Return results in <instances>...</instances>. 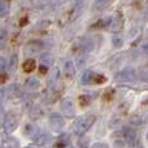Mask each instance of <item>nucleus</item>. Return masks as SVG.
Here are the masks:
<instances>
[{"mask_svg": "<svg viewBox=\"0 0 148 148\" xmlns=\"http://www.w3.org/2000/svg\"><path fill=\"white\" fill-rule=\"evenodd\" d=\"M96 121V117L92 113H86V114L78 117L73 123V133L75 135L81 136L83 135L86 131H88L91 129V126L94 125V122Z\"/></svg>", "mask_w": 148, "mask_h": 148, "instance_id": "f257e3e1", "label": "nucleus"}, {"mask_svg": "<svg viewBox=\"0 0 148 148\" xmlns=\"http://www.w3.org/2000/svg\"><path fill=\"white\" fill-rule=\"evenodd\" d=\"M105 81H107V78H105L103 74H97V73H95L94 70H91V69L86 70V72L83 73V75H82V83L83 84L104 83Z\"/></svg>", "mask_w": 148, "mask_h": 148, "instance_id": "f03ea898", "label": "nucleus"}, {"mask_svg": "<svg viewBox=\"0 0 148 148\" xmlns=\"http://www.w3.org/2000/svg\"><path fill=\"white\" fill-rule=\"evenodd\" d=\"M138 78H139L138 72H136L135 69H131V68L120 70V72L114 75V79L117 82H135Z\"/></svg>", "mask_w": 148, "mask_h": 148, "instance_id": "7ed1b4c3", "label": "nucleus"}, {"mask_svg": "<svg viewBox=\"0 0 148 148\" xmlns=\"http://www.w3.org/2000/svg\"><path fill=\"white\" fill-rule=\"evenodd\" d=\"M18 126V118L13 113H7L3 121V127H4L5 134H10L17 129Z\"/></svg>", "mask_w": 148, "mask_h": 148, "instance_id": "20e7f679", "label": "nucleus"}, {"mask_svg": "<svg viewBox=\"0 0 148 148\" xmlns=\"http://www.w3.org/2000/svg\"><path fill=\"white\" fill-rule=\"evenodd\" d=\"M65 126V121L60 113H52L49 116V127L55 133H60Z\"/></svg>", "mask_w": 148, "mask_h": 148, "instance_id": "39448f33", "label": "nucleus"}, {"mask_svg": "<svg viewBox=\"0 0 148 148\" xmlns=\"http://www.w3.org/2000/svg\"><path fill=\"white\" fill-rule=\"evenodd\" d=\"M122 133H123V136H125L126 144L129 147H135L136 143H138V134H136V131L133 127H130V126H125Z\"/></svg>", "mask_w": 148, "mask_h": 148, "instance_id": "423d86ee", "label": "nucleus"}, {"mask_svg": "<svg viewBox=\"0 0 148 148\" xmlns=\"http://www.w3.org/2000/svg\"><path fill=\"white\" fill-rule=\"evenodd\" d=\"M60 108H61L62 113H64L66 117L72 118L75 116V107H74V101L70 97H66V99H64L61 101V104H60Z\"/></svg>", "mask_w": 148, "mask_h": 148, "instance_id": "0eeeda50", "label": "nucleus"}, {"mask_svg": "<svg viewBox=\"0 0 148 148\" xmlns=\"http://www.w3.org/2000/svg\"><path fill=\"white\" fill-rule=\"evenodd\" d=\"M33 140L35 144H38V146H46L47 143H49V140L52 139L51 134L46 133V131H35V134H34L33 136Z\"/></svg>", "mask_w": 148, "mask_h": 148, "instance_id": "6e6552de", "label": "nucleus"}, {"mask_svg": "<svg viewBox=\"0 0 148 148\" xmlns=\"http://www.w3.org/2000/svg\"><path fill=\"white\" fill-rule=\"evenodd\" d=\"M43 48H44V44L42 43L40 40H31L25 46L26 53H30V55L38 53V52H40Z\"/></svg>", "mask_w": 148, "mask_h": 148, "instance_id": "1a4fd4ad", "label": "nucleus"}, {"mask_svg": "<svg viewBox=\"0 0 148 148\" xmlns=\"http://www.w3.org/2000/svg\"><path fill=\"white\" fill-rule=\"evenodd\" d=\"M107 29L109 31H112V33H118V31H121V29H122V18L117 17V16L112 17L109 20V22H108Z\"/></svg>", "mask_w": 148, "mask_h": 148, "instance_id": "9d476101", "label": "nucleus"}, {"mask_svg": "<svg viewBox=\"0 0 148 148\" xmlns=\"http://www.w3.org/2000/svg\"><path fill=\"white\" fill-rule=\"evenodd\" d=\"M60 79V69L59 68H52L49 70V77H48V84L52 87L56 86V83Z\"/></svg>", "mask_w": 148, "mask_h": 148, "instance_id": "9b49d317", "label": "nucleus"}, {"mask_svg": "<svg viewBox=\"0 0 148 148\" xmlns=\"http://www.w3.org/2000/svg\"><path fill=\"white\" fill-rule=\"evenodd\" d=\"M25 87L27 91H36L40 87V82H39V79L31 77V78H27V81L25 82Z\"/></svg>", "mask_w": 148, "mask_h": 148, "instance_id": "f8f14e48", "label": "nucleus"}, {"mask_svg": "<svg viewBox=\"0 0 148 148\" xmlns=\"http://www.w3.org/2000/svg\"><path fill=\"white\" fill-rule=\"evenodd\" d=\"M20 94H21L20 86H18V84H16V83L10 84V86L5 90V96H8V97H17Z\"/></svg>", "mask_w": 148, "mask_h": 148, "instance_id": "ddd939ff", "label": "nucleus"}, {"mask_svg": "<svg viewBox=\"0 0 148 148\" xmlns=\"http://www.w3.org/2000/svg\"><path fill=\"white\" fill-rule=\"evenodd\" d=\"M1 148H18L20 147V143L16 138H7L1 142Z\"/></svg>", "mask_w": 148, "mask_h": 148, "instance_id": "4468645a", "label": "nucleus"}, {"mask_svg": "<svg viewBox=\"0 0 148 148\" xmlns=\"http://www.w3.org/2000/svg\"><path fill=\"white\" fill-rule=\"evenodd\" d=\"M64 70H65V74H66L68 77H74V74H75V66H74V62L70 61V60H66L65 61V65H64Z\"/></svg>", "mask_w": 148, "mask_h": 148, "instance_id": "2eb2a0df", "label": "nucleus"}, {"mask_svg": "<svg viewBox=\"0 0 148 148\" xmlns=\"http://www.w3.org/2000/svg\"><path fill=\"white\" fill-rule=\"evenodd\" d=\"M70 143V136L68 134H62L59 139H57V144H56V148H62V147H66L69 146Z\"/></svg>", "mask_w": 148, "mask_h": 148, "instance_id": "dca6fc26", "label": "nucleus"}, {"mask_svg": "<svg viewBox=\"0 0 148 148\" xmlns=\"http://www.w3.org/2000/svg\"><path fill=\"white\" fill-rule=\"evenodd\" d=\"M81 49L84 52H91L94 49V42L91 39H83L81 42Z\"/></svg>", "mask_w": 148, "mask_h": 148, "instance_id": "f3484780", "label": "nucleus"}, {"mask_svg": "<svg viewBox=\"0 0 148 148\" xmlns=\"http://www.w3.org/2000/svg\"><path fill=\"white\" fill-rule=\"evenodd\" d=\"M35 66H36L35 60H33V59H27L25 62H23V72L30 73V72H33V70L35 69Z\"/></svg>", "mask_w": 148, "mask_h": 148, "instance_id": "a211bd4d", "label": "nucleus"}, {"mask_svg": "<svg viewBox=\"0 0 148 148\" xmlns=\"http://www.w3.org/2000/svg\"><path fill=\"white\" fill-rule=\"evenodd\" d=\"M9 3L7 0H0V17H5L9 13Z\"/></svg>", "mask_w": 148, "mask_h": 148, "instance_id": "6ab92c4d", "label": "nucleus"}, {"mask_svg": "<svg viewBox=\"0 0 148 148\" xmlns=\"http://www.w3.org/2000/svg\"><path fill=\"white\" fill-rule=\"evenodd\" d=\"M17 62H18L17 53H13L12 57H10V60H9V62H8V69H9L10 73H13L16 69H17Z\"/></svg>", "mask_w": 148, "mask_h": 148, "instance_id": "aec40b11", "label": "nucleus"}, {"mask_svg": "<svg viewBox=\"0 0 148 148\" xmlns=\"http://www.w3.org/2000/svg\"><path fill=\"white\" fill-rule=\"evenodd\" d=\"M8 42V31L5 29H0V49H4Z\"/></svg>", "mask_w": 148, "mask_h": 148, "instance_id": "412c9836", "label": "nucleus"}, {"mask_svg": "<svg viewBox=\"0 0 148 148\" xmlns=\"http://www.w3.org/2000/svg\"><path fill=\"white\" fill-rule=\"evenodd\" d=\"M112 44H113V47H114V48H121V47L123 46V36L122 35H118V34L113 35Z\"/></svg>", "mask_w": 148, "mask_h": 148, "instance_id": "4be33fe9", "label": "nucleus"}, {"mask_svg": "<svg viewBox=\"0 0 148 148\" xmlns=\"http://www.w3.org/2000/svg\"><path fill=\"white\" fill-rule=\"evenodd\" d=\"M40 61H42V64L44 65V66H51L52 65V62H53V59H52V55H49V53H46V55H43V56L40 57Z\"/></svg>", "mask_w": 148, "mask_h": 148, "instance_id": "5701e85b", "label": "nucleus"}, {"mask_svg": "<svg viewBox=\"0 0 148 148\" xmlns=\"http://www.w3.org/2000/svg\"><path fill=\"white\" fill-rule=\"evenodd\" d=\"M108 3H109V0H94L92 7H94V9H96V10L97 9H103Z\"/></svg>", "mask_w": 148, "mask_h": 148, "instance_id": "b1692460", "label": "nucleus"}, {"mask_svg": "<svg viewBox=\"0 0 148 148\" xmlns=\"http://www.w3.org/2000/svg\"><path fill=\"white\" fill-rule=\"evenodd\" d=\"M138 77H139V79H140V81H143V82H146V83H148V66L143 68V69L140 70V73L138 74Z\"/></svg>", "mask_w": 148, "mask_h": 148, "instance_id": "393cba45", "label": "nucleus"}, {"mask_svg": "<svg viewBox=\"0 0 148 148\" xmlns=\"http://www.w3.org/2000/svg\"><path fill=\"white\" fill-rule=\"evenodd\" d=\"M90 101H91V97H90L88 95H82V96L79 97V104H81L82 107H86V105H88Z\"/></svg>", "mask_w": 148, "mask_h": 148, "instance_id": "a878e982", "label": "nucleus"}, {"mask_svg": "<svg viewBox=\"0 0 148 148\" xmlns=\"http://www.w3.org/2000/svg\"><path fill=\"white\" fill-rule=\"evenodd\" d=\"M7 60L4 59V57H0V73L4 72L5 69H7Z\"/></svg>", "mask_w": 148, "mask_h": 148, "instance_id": "bb28decb", "label": "nucleus"}, {"mask_svg": "<svg viewBox=\"0 0 148 148\" xmlns=\"http://www.w3.org/2000/svg\"><path fill=\"white\" fill-rule=\"evenodd\" d=\"M91 148H108V146L105 143H101V142H96L91 146Z\"/></svg>", "mask_w": 148, "mask_h": 148, "instance_id": "cd10ccee", "label": "nucleus"}, {"mask_svg": "<svg viewBox=\"0 0 148 148\" xmlns=\"http://www.w3.org/2000/svg\"><path fill=\"white\" fill-rule=\"evenodd\" d=\"M84 64H86V59H84V57H81V59H79V57H78V61H77V66L81 69V68L84 66Z\"/></svg>", "mask_w": 148, "mask_h": 148, "instance_id": "c85d7f7f", "label": "nucleus"}, {"mask_svg": "<svg viewBox=\"0 0 148 148\" xmlns=\"http://www.w3.org/2000/svg\"><path fill=\"white\" fill-rule=\"evenodd\" d=\"M142 48H143V51L146 52V53H148V40H146L143 43V47H142Z\"/></svg>", "mask_w": 148, "mask_h": 148, "instance_id": "c756f323", "label": "nucleus"}, {"mask_svg": "<svg viewBox=\"0 0 148 148\" xmlns=\"http://www.w3.org/2000/svg\"><path fill=\"white\" fill-rule=\"evenodd\" d=\"M36 1H38L39 5H46V4H48L49 0H36Z\"/></svg>", "mask_w": 148, "mask_h": 148, "instance_id": "7c9ffc66", "label": "nucleus"}, {"mask_svg": "<svg viewBox=\"0 0 148 148\" xmlns=\"http://www.w3.org/2000/svg\"><path fill=\"white\" fill-rule=\"evenodd\" d=\"M78 146H81L82 148H86V140H78Z\"/></svg>", "mask_w": 148, "mask_h": 148, "instance_id": "2f4dec72", "label": "nucleus"}, {"mask_svg": "<svg viewBox=\"0 0 148 148\" xmlns=\"http://www.w3.org/2000/svg\"><path fill=\"white\" fill-rule=\"evenodd\" d=\"M4 117H5V114L1 112V109H0V123H1L3 121H4Z\"/></svg>", "mask_w": 148, "mask_h": 148, "instance_id": "473e14b6", "label": "nucleus"}, {"mask_svg": "<svg viewBox=\"0 0 148 148\" xmlns=\"http://www.w3.org/2000/svg\"><path fill=\"white\" fill-rule=\"evenodd\" d=\"M4 78H5V75H0V82H4Z\"/></svg>", "mask_w": 148, "mask_h": 148, "instance_id": "72a5a7b5", "label": "nucleus"}, {"mask_svg": "<svg viewBox=\"0 0 148 148\" xmlns=\"http://www.w3.org/2000/svg\"><path fill=\"white\" fill-rule=\"evenodd\" d=\"M73 1L74 3H79V0H73ZM81 1H82V0H81Z\"/></svg>", "mask_w": 148, "mask_h": 148, "instance_id": "f704fd0d", "label": "nucleus"}, {"mask_svg": "<svg viewBox=\"0 0 148 148\" xmlns=\"http://www.w3.org/2000/svg\"><path fill=\"white\" fill-rule=\"evenodd\" d=\"M147 140H148V134H147Z\"/></svg>", "mask_w": 148, "mask_h": 148, "instance_id": "c9c22d12", "label": "nucleus"}, {"mask_svg": "<svg viewBox=\"0 0 148 148\" xmlns=\"http://www.w3.org/2000/svg\"><path fill=\"white\" fill-rule=\"evenodd\" d=\"M26 148H33V147H26Z\"/></svg>", "mask_w": 148, "mask_h": 148, "instance_id": "e433bc0d", "label": "nucleus"}, {"mask_svg": "<svg viewBox=\"0 0 148 148\" xmlns=\"http://www.w3.org/2000/svg\"><path fill=\"white\" fill-rule=\"evenodd\" d=\"M59 1H64V0H59Z\"/></svg>", "mask_w": 148, "mask_h": 148, "instance_id": "4c0bfd02", "label": "nucleus"}]
</instances>
